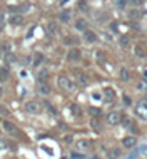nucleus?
<instances>
[{"label": "nucleus", "mask_w": 147, "mask_h": 159, "mask_svg": "<svg viewBox=\"0 0 147 159\" xmlns=\"http://www.w3.org/2000/svg\"><path fill=\"white\" fill-rule=\"evenodd\" d=\"M136 54L139 55V57H144V49H142V45H136Z\"/></svg>", "instance_id": "nucleus-21"}, {"label": "nucleus", "mask_w": 147, "mask_h": 159, "mask_svg": "<svg viewBox=\"0 0 147 159\" xmlns=\"http://www.w3.org/2000/svg\"><path fill=\"white\" fill-rule=\"evenodd\" d=\"M119 77H120V80H124V82H127V80H131V72H129L125 67H122V69L119 70Z\"/></svg>", "instance_id": "nucleus-16"}, {"label": "nucleus", "mask_w": 147, "mask_h": 159, "mask_svg": "<svg viewBox=\"0 0 147 159\" xmlns=\"http://www.w3.org/2000/svg\"><path fill=\"white\" fill-rule=\"evenodd\" d=\"M59 19H60V22H69L70 20V10H64Z\"/></svg>", "instance_id": "nucleus-20"}, {"label": "nucleus", "mask_w": 147, "mask_h": 159, "mask_svg": "<svg viewBox=\"0 0 147 159\" xmlns=\"http://www.w3.org/2000/svg\"><path fill=\"white\" fill-rule=\"evenodd\" d=\"M82 59V50L80 49H70L67 52V61L69 62H79Z\"/></svg>", "instance_id": "nucleus-6"}, {"label": "nucleus", "mask_w": 147, "mask_h": 159, "mask_svg": "<svg viewBox=\"0 0 147 159\" xmlns=\"http://www.w3.org/2000/svg\"><path fill=\"white\" fill-rule=\"evenodd\" d=\"M84 40L87 42V44H94V42H97V34L87 29V30L84 32Z\"/></svg>", "instance_id": "nucleus-12"}, {"label": "nucleus", "mask_w": 147, "mask_h": 159, "mask_svg": "<svg viewBox=\"0 0 147 159\" xmlns=\"http://www.w3.org/2000/svg\"><path fill=\"white\" fill-rule=\"evenodd\" d=\"M129 2H131L132 5H142V3H144V0H129Z\"/></svg>", "instance_id": "nucleus-25"}, {"label": "nucleus", "mask_w": 147, "mask_h": 159, "mask_svg": "<svg viewBox=\"0 0 147 159\" xmlns=\"http://www.w3.org/2000/svg\"><path fill=\"white\" fill-rule=\"evenodd\" d=\"M75 148H77V151H80V152H87L90 148H92V143H90L89 139H79L75 143Z\"/></svg>", "instance_id": "nucleus-7"}, {"label": "nucleus", "mask_w": 147, "mask_h": 159, "mask_svg": "<svg viewBox=\"0 0 147 159\" xmlns=\"http://www.w3.org/2000/svg\"><path fill=\"white\" fill-rule=\"evenodd\" d=\"M137 146V137L136 136H125L122 139V148L124 149H132Z\"/></svg>", "instance_id": "nucleus-8"}, {"label": "nucleus", "mask_w": 147, "mask_h": 159, "mask_svg": "<svg viewBox=\"0 0 147 159\" xmlns=\"http://www.w3.org/2000/svg\"><path fill=\"white\" fill-rule=\"evenodd\" d=\"M2 25H3V15L0 14V27H2Z\"/></svg>", "instance_id": "nucleus-28"}, {"label": "nucleus", "mask_w": 147, "mask_h": 159, "mask_svg": "<svg viewBox=\"0 0 147 159\" xmlns=\"http://www.w3.org/2000/svg\"><path fill=\"white\" fill-rule=\"evenodd\" d=\"M120 44H122V45H127V37H122V39H120Z\"/></svg>", "instance_id": "nucleus-27"}, {"label": "nucleus", "mask_w": 147, "mask_h": 159, "mask_svg": "<svg viewBox=\"0 0 147 159\" xmlns=\"http://www.w3.org/2000/svg\"><path fill=\"white\" fill-rule=\"evenodd\" d=\"M0 92H2V91H0Z\"/></svg>", "instance_id": "nucleus-31"}, {"label": "nucleus", "mask_w": 147, "mask_h": 159, "mask_svg": "<svg viewBox=\"0 0 147 159\" xmlns=\"http://www.w3.org/2000/svg\"><path fill=\"white\" fill-rule=\"evenodd\" d=\"M115 3H117V7L124 8L125 5H127V0H115Z\"/></svg>", "instance_id": "nucleus-23"}, {"label": "nucleus", "mask_w": 147, "mask_h": 159, "mask_svg": "<svg viewBox=\"0 0 147 159\" xmlns=\"http://www.w3.org/2000/svg\"><path fill=\"white\" fill-rule=\"evenodd\" d=\"M102 94H104V99H105V101H114V97H115L114 89H110V87H105Z\"/></svg>", "instance_id": "nucleus-17"}, {"label": "nucleus", "mask_w": 147, "mask_h": 159, "mask_svg": "<svg viewBox=\"0 0 147 159\" xmlns=\"http://www.w3.org/2000/svg\"><path fill=\"white\" fill-rule=\"evenodd\" d=\"M122 156V149L120 148H112L107 151V159H119Z\"/></svg>", "instance_id": "nucleus-13"}, {"label": "nucleus", "mask_w": 147, "mask_h": 159, "mask_svg": "<svg viewBox=\"0 0 147 159\" xmlns=\"http://www.w3.org/2000/svg\"><path fill=\"white\" fill-rule=\"evenodd\" d=\"M89 112L92 116H100V109H97V107H89Z\"/></svg>", "instance_id": "nucleus-22"}, {"label": "nucleus", "mask_w": 147, "mask_h": 159, "mask_svg": "<svg viewBox=\"0 0 147 159\" xmlns=\"http://www.w3.org/2000/svg\"><path fill=\"white\" fill-rule=\"evenodd\" d=\"M42 61H44V55L38 52V54L33 55V64H32V66H33V67H38V66L42 64Z\"/></svg>", "instance_id": "nucleus-18"}, {"label": "nucleus", "mask_w": 147, "mask_h": 159, "mask_svg": "<svg viewBox=\"0 0 147 159\" xmlns=\"http://www.w3.org/2000/svg\"><path fill=\"white\" fill-rule=\"evenodd\" d=\"M70 111H72V114L75 116V117H80L82 116V109L77 104H70Z\"/></svg>", "instance_id": "nucleus-19"}, {"label": "nucleus", "mask_w": 147, "mask_h": 159, "mask_svg": "<svg viewBox=\"0 0 147 159\" xmlns=\"http://www.w3.org/2000/svg\"><path fill=\"white\" fill-rule=\"evenodd\" d=\"M87 25H89V24H87V20H85V19H77L74 27H75V30L85 32V30H87Z\"/></svg>", "instance_id": "nucleus-14"}, {"label": "nucleus", "mask_w": 147, "mask_h": 159, "mask_svg": "<svg viewBox=\"0 0 147 159\" xmlns=\"http://www.w3.org/2000/svg\"><path fill=\"white\" fill-rule=\"evenodd\" d=\"M2 129L7 132V134L14 136V137H19V136H20V129L17 127L14 122L7 121V119H3V121H2Z\"/></svg>", "instance_id": "nucleus-3"}, {"label": "nucleus", "mask_w": 147, "mask_h": 159, "mask_svg": "<svg viewBox=\"0 0 147 159\" xmlns=\"http://www.w3.org/2000/svg\"><path fill=\"white\" fill-rule=\"evenodd\" d=\"M90 159H100V157H99V156H92V157H90Z\"/></svg>", "instance_id": "nucleus-30"}, {"label": "nucleus", "mask_w": 147, "mask_h": 159, "mask_svg": "<svg viewBox=\"0 0 147 159\" xmlns=\"http://www.w3.org/2000/svg\"><path fill=\"white\" fill-rule=\"evenodd\" d=\"M37 92L40 94V96H49V94L52 92V87H50V84H47V82H38L37 84Z\"/></svg>", "instance_id": "nucleus-10"}, {"label": "nucleus", "mask_w": 147, "mask_h": 159, "mask_svg": "<svg viewBox=\"0 0 147 159\" xmlns=\"http://www.w3.org/2000/svg\"><path fill=\"white\" fill-rule=\"evenodd\" d=\"M57 85L60 89H62L64 92H74L77 89V84H75V80L70 79L69 75H59L57 77Z\"/></svg>", "instance_id": "nucleus-1"}, {"label": "nucleus", "mask_w": 147, "mask_h": 159, "mask_svg": "<svg viewBox=\"0 0 147 159\" xmlns=\"http://www.w3.org/2000/svg\"><path fill=\"white\" fill-rule=\"evenodd\" d=\"M122 122H124V126L129 129V131H132V132H136L137 131V127H136V124H134V121L131 117H122Z\"/></svg>", "instance_id": "nucleus-15"}, {"label": "nucleus", "mask_w": 147, "mask_h": 159, "mask_svg": "<svg viewBox=\"0 0 147 159\" xmlns=\"http://www.w3.org/2000/svg\"><path fill=\"white\" fill-rule=\"evenodd\" d=\"M144 77H145V80H147V69L144 70Z\"/></svg>", "instance_id": "nucleus-29"}, {"label": "nucleus", "mask_w": 147, "mask_h": 159, "mask_svg": "<svg viewBox=\"0 0 147 159\" xmlns=\"http://www.w3.org/2000/svg\"><path fill=\"white\" fill-rule=\"evenodd\" d=\"M92 127H94V129H97V131H100V124H99L97 119H94V121H92Z\"/></svg>", "instance_id": "nucleus-24"}, {"label": "nucleus", "mask_w": 147, "mask_h": 159, "mask_svg": "<svg viewBox=\"0 0 147 159\" xmlns=\"http://www.w3.org/2000/svg\"><path fill=\"white\" fill-rule=\"evenodd\" d=\"M0 114H2V116H8V112H7V111H5V109H3V107H2V106H0Z\"/></svg>", "instance_id": "nucleus-26"}, {"label": "nucleus", "mask_w": 147, "mask_h": 159, "mask_svg": "<svg viewBox=\"0 0 147 159\" xmlns=\"http://www.w3.org/2000/svg\"><path fill=\"white\" fill-rule=\"evenodd\" d=\"M105 122L109 124V126H119V124L122 122V114H120L119 111H112V112L107 114Z\"/></svg>", "instance_id": "nucleus-5"}, {"label": "nucleus", "mask_w": 147, "mask_h": 159, "mask_svg": "<svg viewBox=\"0 0 147 159\" xmlns=\"http://www.w3.org/2000/svg\"><path fill=\"white\" fill-rule=\"evenodd\" d=\"M24 107H25V111H27L29 114H33V116H37V114L42 112V104H40V102H37V101H27Z\"/></svg>", "instance_id": "nucleus-4"}, {"label": "nucleus", "mask_w": 147, "mask_h": 159, "mask_svg": "<svg viewBox=\"0 0 147 159\" xmlns=\"http://www.w3.org/2000/svg\"><path fill=\"white\" fill-rule=\"evenodd\" d=\"M8 24L14 25V27H20V25L24 24V17H22V15H19V14L10 15V17H8Z\"/></svg>", "instance_id": "nucleus-11"}, {"label": "nucleus", "mask_w": 147, "mask_h": 159, "mask_svg": "<svg viewBox=\"0 0 147 159\" xmlns=\"http://www.w3.org/2000/svg\"><path fill=\"white\" fill-rule=\"evenodd\" d=\"M136 116L142 121H147V97L140 99L136 104Z\"/></svg>", "instance_id": "nucleus-2"}, {"label": "nucleus", "mask_w": 147, "mask_h": 159, "mask_svg": "<svg viewBox=\"0 0 147 159\" xmlns=\"http://www.w3.org/2000/svg\"><path fill=\"white\" fill-rule=\"evenodd\" d=\"M74 74H75V84H77V85H82V87H85V85L89 84V77L85 75L84 72H79V70H75Z\"/></svg>", "instance_id": "nucleus-9"}]
</instances>
